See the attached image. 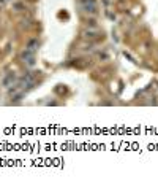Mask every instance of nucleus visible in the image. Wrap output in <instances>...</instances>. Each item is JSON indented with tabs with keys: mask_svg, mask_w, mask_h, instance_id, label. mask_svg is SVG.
<instances>
[{
	"mask_svg": "<svg viewBox=\"0 0 158 186\" xmlns=\"http://www.w3.org/2000/svg\"><path fill=\"white\" fill-rule=\"evenodd\" d=\"M13 81H14V75H13V73H10V75H8V77L3 80V86H7V88H8V86H10Z\"/></svg>",
	"mask_w": 158,
	"mask_h": 186,
	"instance_id": "nucleus-1",
	"label": "nucleus"
}]
</instances>
